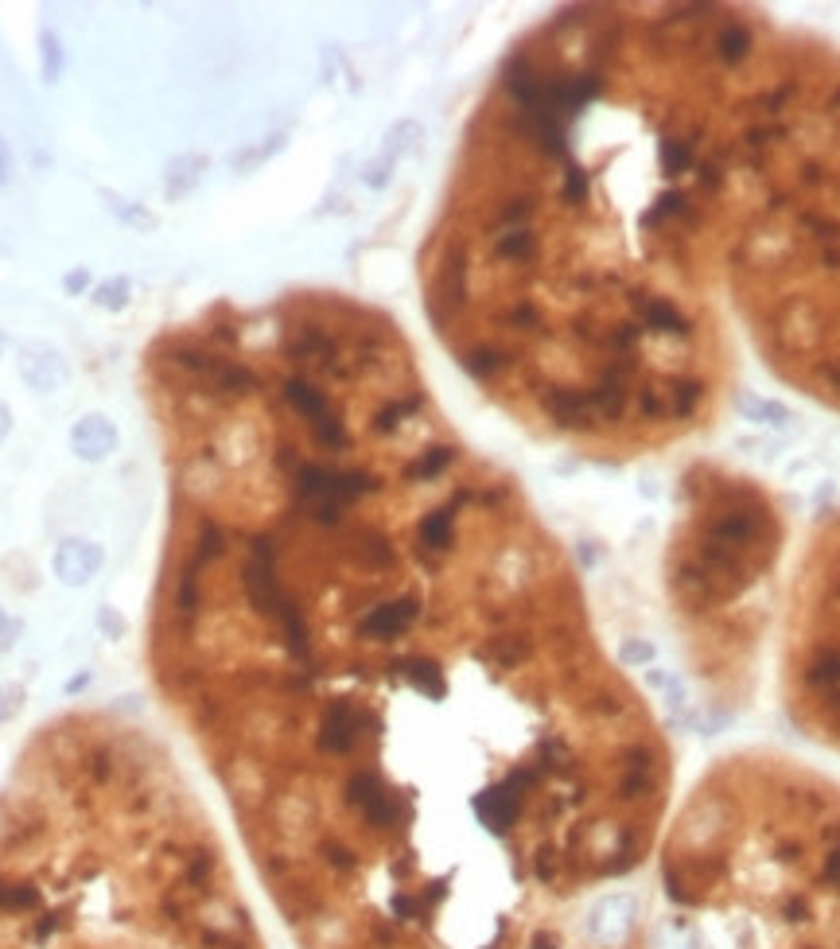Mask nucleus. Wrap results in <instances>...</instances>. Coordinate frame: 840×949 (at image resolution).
I'll return each instance as SVG.
<instances>
[{"label": "nucleus", "instance_id": "nucleus-1", "mask_svg": "<svg viewBox=\"0 0 840 949\" xmlns=\"http://www.w3.org/2000/svg\"><path fill=\"white\" fill-rule=\"evenodd\" d=\"M144 382L152 677L296 949H743L658 712L393 319L218 304Z\"/></svg>", "mask_w": 840, "mask_h": 949}, {"label": "nucleus", "instance_id": "nucleus-2", "mask_svg": "<svg viewBox=\"0 0 840 949\" xmlns=\"http://www.w3.org/2000/svg\"><path fill=\"white\" fill-rule=\"evenodd\" d=\"M778 51L732 8H568L502 59L420 284L448 354L529 432L630 459L716 417L739 187Z\"/></svg>", "mask_w": 840, "mask_h": 949}, {"label": "nucleus", "instance_id": "nucleus-3", "mask_svg": "<svg viewBox=\"0 0 840 949\" xmlns=\"http://www.w3.org/2000/svg\"><path fill=\"white\" fill-rule=\"evenodd\" d=\"M782 549L786 518L763 487L712 467L685 479L662 588L681 658L716 704H743L755 689Z\"/></svg>", "mask_w": 840, "mask_h": 949}, {"label": "nucleus", "instance_id": "nucleus-4", "mask_svg": "<svg viewBox=\"0 0 840 949\" xmlns=\"http://www.w3.org/2000/svg\"><path fill=\"white\" fill-rule=\"evenodd\" d=\"M778 689L794 728L840 755V514L817 526L794 572Z\"/></svg>", "mask_w": 840, "mask_h": 949}, {"label": "nucleus", "instance_id": "nucleus-5", "mask_svg": "<svg viewBox=\"0 0 840 949\" xmlns=\"http://www.w3.org/2000/svg\"><path fill=\"white\" fill-rule=\"evenodd\" d=\"M98 568H102V549L90 545V541H63V545L55 549V576H59L63 584H70V588L86 584Z\"/></svg>", "mask_w": 840, "mask_h": 949}, {"label": "nucleus", "instance_id": "nucleus-6", "mask_svg": "<svg viewBox=\"0 0 840 949\" xmlns=\"http://www.w3.org/2000/svg\"><path fill=\"white\" fill-rule=\"evenodd\" d=\"M20 697H24V689H20V685H8V689H0V720H8V716L20 708Z\"/></svg>", "mask_w": 840, "mask_h": 949}, {"label": "nucleus", "instance_id": "nucleus-7", "mask_svg": "<svg viewBox=\"0 0 840 949\" xmlns=\"http://www.w3.org/2000/svg\"><path fill=\"white\" fill-rule=\"evenodd\" d=\"M16 634H20V623H8V619H4V611H0V650H8Z\"/></svg>", "mask_w": 840, "mask_h": 949}, {"label": "nucleus", "instance_id": "nucleus-8", "mask_svg": "<svg viewBox=\"0 0 840 949\" xmlns=\"http://www.w3.org/2000/svg\"><path fill=\"white\" fill-rule=\"evenodd\" d=\"M4 432H8V409L0 405V440H4Z\"/></svg>", "mask_w": 840, "mask_h": 949}, {"label": "nucleus", "instance_id": "nucleus-9", "mask_svg": "<svg viewBox=\"0 0 840 949\" xmlns=\"http://www.w3.org/2000/svg\"><path fill=\"white\" fill-rule=\"evenodd\" d=\"M0 179H4V148H0Z\"/></svg>", "mask_w": 840, "mask_h": 949}]
</instances>
